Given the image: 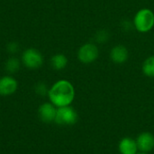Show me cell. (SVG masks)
<instances>
[{"label":"cell","mask_w":154,"mask_h":154,"mask_svg":"<svg viewBox=\"0 0 154 154\" xmlns=\"http://www.w3.org/2000/svg\"><path fill=\"white\" fill-rule=\"evenodd\" d=\"M48 95L51 103L59 108L68 106L73 102L75 90L69 81L60 80L51 87L48 92Z\"/></svg>","instance_id":"cell-1"},{"label":"cell","mask_w":154,"mask_h":154,"mask_svg":"<svg viewBox=\"0 0 154 154\" xmlns=\"http://www.w3.org/2000/svg\"><path fill=\"white\" fill-rule=\"evenodd\" d=\"M134 25L141 33L149 32L154 26V14L150 9L143 8L137 12L134 19Z\"/></svg>","instance_id":"cell-2"},{"label":"cell","mask_w":154,"mask_h":154,"mask_svg":"<svg viewBox=\"0 0 154 154\" xmlns=\"http://www.w3.org/2000/svg\"><path fill=\"white\" fill-rule=\"evenodd\" d=\"M54 122L60 125H72L78 122V114L76 111L69 105L59 107Z\"/></svg>","instance_id":"cell-3"},{"label":"cell","mask_w":154,"mask_h":154,"mask_svg":"<svg viewBox=\"0 0 154 154\" xmlns=\"http://www.w3.org/2000/svg\"><path fill=\"white\" fill-rule=\"evenodd\" d=\"M22 61L27 68L37 69L42 66L43 63V57L38 50L34 48H30L23 53Z\"/></svg>","instance_id":"cell-4"},{"label":"cell","mask_w":154,"mask_h":154,"mask_svg":"<svg viewBox=\"0 0 154 154\" xmlns=\"http://www.w3.org/2000/svg\"><path fill=\"white\" fill-rule=\"evenodd\" d=\"M97 56L98 48L93 44H85L79 48L78 53V57L83 64H90L94 62Z\"/></svg>","instance_id":"cell-5"},{"label":"cell","mask_w":154,"mask_h":154,"mask_svg":"<svg viewBox=\"0 0 154 154\" xmlns=\"http://www.w3.org/2000/svg\"><path fill=\"white\" fill-rule=\"evenodd\" d=\"M56 113H57L56 106L53 105L51 103H45L42 104L38 110V114H39L40 119L43 123H51L55 120Z\"/></svg>","instance_id":"cell-6"},{"label":"cell","mask_w":154,"mask_h":154,"mask_svg":"<svg viewBox=\"0 0 154 154\" xmlns=\"http://www.w3.org/2000/svg\"><path fill=\"white\" fill-rule=\"evenodd\" d=\"M17 82L12 76H4L0 79V95L8 96L13 94L17 89Z\"/></svg>","instance_id":"cell-7"},{"label":"cell","mask_w":154,"mask_h":154,"mask_svg":"<svg viewBox=\"0 0 154 154\" xmlns=\"http://www.w3.org/2000/svg\"><path fill=\"white\" fill-rule=\"evenodd\" d=\"M136 143L142 152H149L154 148V136L150 133H143L137 138Z\"/></svg>","instance_id":"cell-8"},{"label":"cell","mask_w":154,"mask_h":154,"mask_svg":"<svg viewBox=\"0 0 154 154\" xmlns=\"http://www.w3.org/2000/svg\"><path fill=\"white\" fill-rule=\"evenodd\" d=\"M110 57L116 64H124L128 58V51L123 45H116L112 49Z\"/></svg>","instance_id":"cell-9"},{"label":"cell","mask_w":154,"mask_h":154,"mask_svg":"<svg viewBox=\"0 0 154 154\" xmlns=\"http://www.w3.org/2000/svg\"><path fill=\"white\" fill-rule=\"evenodd\" d=\"M137 143L131 138H124L119 143L121 154H135L137 152Z\"/></svg>","instance_id":"cell-10"},{"label":"cell","mask_w":154,"mask_h":154,"mask_svg":"<svg viewBox=\"0 0 154 154\" xmlns=\"http://www.w3.org/2000/svg\"><path fill=\"white\" fill-rule=\"evenodd\" d=\"M51 66L53 67V69H55V70H62L67 66L68 59L64 54H55V55H53L51 57Z\"/></svg>","instance_id":"cell-11"},{"label":"cell","mask_w":154,"mask_h":154,"mask_svg":"<svg viewBox=\"0 0 154 154\" xmlns=\"http://www.w3.org/2000/svg\"><path fill=\"white\" fill-rule=\"evenodd\" d=\"M143 72L149 77H154V55L144 61L143 64Z\"/></svg>","instance_id":"cell-12"},{"label":"cell","mask_w":154,"mask_h":154,"mask_svg":"<svg viewBox=\"0 0 154 154\" xmlns=\"http://www.w3.org/2000/svg\"><path fill=\"white\" fill-rule=\"evenodd\" d=\"M20 67V62L17 58H10L7 60L6 64H5V69L7 72L9 73H15L18 71Z\"/></svg>","instance_id":"cell-13"},{"label":"cell","mask_w":154,"mask_h":154,"mask_svg":"<svg viewBox=\"0 0 154 154\" xmlns=\"http://www.w3.org/2000/svg\"><path fill=\"white\" fill-rule=\"evenodd\" d=\"M109 38V34L106 30H100L96 34V41L97 43H106Z\"/></svg>","instance_id":"cell-14"},{"label":"cell","mask_w":154,"mask_h":154,"mask_svg":"<svg viewBox=\"0 0 154 154\" xmlns=\"http://www.w3.org/2000/svg\"><path fill=\"white\" fill-rule=\"evenodd\" d=\"M36 93H39L40 95H45L46 93H48V89L47 86L44 84H39L36 85V89H35Z\"/></svg>","instance_id":"cell-15"},{"label":"cell","mask_w":154,"mask_h":154,"mask_svg":"<svg viewBox=\"0 0 154 154\" xmlns=\"http://www.w3.org/2000/svg\"><path fill=\"white\" fill-rule=\"evenodd\" d=\"M8 50L11 53H16V51L18 50V44L16 43H11V44H9Z\"/></svg>","instance_id":"cell-16"},{"label":"cell","mask_w":154,"mask_h":154,"mask_svg":"<svg viewBox=\"0 0 154 154\" xmlns=\"http://www.w3.org/2000/svg\"><path fill=\"white\" fill-rule=\"evenodd\" d=\"M140 154H146L145 152H143V153H140Z\"/></svg>","instance_id":"cell-17"}]
</instances>
